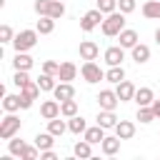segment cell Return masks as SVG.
Listing matches in <instances>:
<instances>
[{
    "instance_id": "b9f144b4",
    "label": "cell",
    "mask_w": 160,
    "mask_h": 160,
    "mask_svg": "<svg viewBox=\"0 0 160 160\" xmlns=\"http://www.w3.org/2000/svg\"><path fill=\"white\" fill-rule=\"evenodd\" d=\"M40 160H58V155H55L52 148L50 150H40Z\"/></svg>"
},
{
    "instance_id": "60d3db41",
    "label": "cell",
    "mask_w": 160,
    "mask_h": 160,
    "mask_svg": "<svg viewBox=\"0 0 160 160\" xmlns=\"http://www.w3.org/2000/svg\"><path fill=\"white\" fill-rule=\"evenodd\" d=\"M12 38H15L12 28H10V25H0V40H2V42H12Z\"/></svg>"
},
{
    "instance_id": "8d00e7d4",
    "label": "cell",
    "mask_w": 160,
    "mask_h": 160,
    "mask_svg": "<svg viewBox=\"0 0 160 160\" xmlns=\"http://www.w3.org/2000/svg\"><path fill=\"white\" fill-rule=\"evenodd\" d=\"M135 8H138V0H118V10L125 15H130Z\"/></svg>"
},
{
    "instance_id": "d6a6232c",
    "label": "cell",
    "mask_w": 160,
    "mask_h": 160,
    "mask_svg": "<svg viewBox=\"0 0 160 160\" xmlns=\"http://www.w3.org/2000/svg\"><path fill=\"white\" fill-rule=\"evenodd\" d=\"M135 118H138V120H140L142 125H148V122H152V120H158L150 105H142V108H138V115H135Z\"/></svg>"
},
{
    "instance_id": "ba28073f",
    "label": "cell",
    "mask_w": 160,
    "mask_h": 160,
    "mask_svg": "<svg viewBox=\"0 0 160 160\" xmlns=\"http://www.w3.org/2000/svg\"><path fill=\"white\" fill-rule=\"evenodd\" d=\"M102 58H105L108 65H122V60H125V48H122V45H112V48L105 50Z\"/></svg>"
},
{
    "instance_id": "52a82bcc",
    "label": "cell",
    "mask_w": 160,
    "mask_h": 160,
    "mask_svg": "<svg viewBox=\"0 0 160 160\" xmlns=\"http://www.w3.org/2000/svg\"><path fill=\"white\" fill-rule=\"evenodd\" d=\"M78 52H80V58H82V60H98L100 48H98V42H92V40H82V42H80V48H78Z\"/></svg>"
},
{
    "instance_id": "d590c367",
    "label": "cell",
    "mask_w": 160,
    "mask_h": 160,
    "mask_svg": "<svg viewBox=\"0 0 160 160\" xmlns=\"http://www.w3.org/2000/svg\"><path fill=\"white\" fill-rule=\"evenodd\" d=\"M12 82H15L18 88H25V85L30 82V75H28V70H15V75H12Z\"/></svg>"
},
{
    "instance_id": "d6986e66",
    "label": "cell",
    "mask_w": 160,
    "mask_h": 160,
    "mask_svg": "<svg viewBox=\"0 0 160 160\" xmlns=\"http://www.w3.org/2000/svg\"><path fill=\"white\" fill-rule=\"evenodd\" d=\"M130 58H132L138 65H142V62H148V60H150V48H148V45H142V42H138V45L130 50Z\"/></svg>"
},
{
    "instance_id": "6da1fadb",
    "label": "cell",
    "mask_w": 160,
    "mask_h": 160,
    "mask_svg": "<svg viewBox=\"0 0 160 160\" xmlns=\"http://www.w3.org/2000/svg\"><path fill=\"white\" fill-rule=\"evenodd\" d=\"M100 30H102V35H108V38H118V35L125 30V12L115 10V12L105 15V20H102Z\"/></svg>"
},
{
    "instance_id": "8992f818",
    "label": "cell",
    "mask_w": 160,
    "mask_h": 160,
    "mask_svg": "<svg viewBox=\"0 0 160 160\" xmlns=\"http://www.w3.org/2000/svg\"><path fill=\"white\" fill-rule=\"evenodd\" d=\"M98 102H100V110H115L120 105V98H118L115 90H100Z\"/></svg>"
},
{
    "instance_id": "3957f363",
    "label": "cell",
    "mask_w": 160,
    "mask_h": 160,
    "mask_svg": "<svg viewBox=\"0 0 160 160\" xmlns=\"http://www.w3.org/2000/svg\"><path fill=\"white\" fill-rule=\"evenodd\" d=\"M20 132V118L15 112H8L2 120H0V140H10Z\"/></svg>"
},
{
    "instance_id": "4dcf8cb0",
    "label": "cell",
    "mask_w": 160,
    "mask_h": 160,
    "mask_svg": "<svg viewBox=\"0 0 160 160\" xmlns=\"http://www.w3.org/2000/svg\"><path fill=\"white\" fill-rule=\"evenodd\" d=\"M20 95H25L28 100H38V95H40V85H38V80H30L25 88H20Z\"/></svg>"
},
{
    "instance_id": "603a6c76",
    "label": "cell",
    "mask_w": 160,
    "mask_h": 160,
    "mask_svg": "<svg viewBox=\"0 0 160 160\" xmlns=\"http://www.w3.org/2000/svg\"><path fill=\"white\" fill-rule=\"evenodd\" d=\"M35 30H38L40 35H50V32L55 30V18H50V15H40V20L35 22Z\"/></svg>"
},
{
    "instance_id": "277c9868",
    "label": "cell",
    "mask_w": 160,
    "mask_h": 160,
    "mask_svg": "<svg viewBox=\"0 0 160 160\" xmlns=\"http://www.w3.org/2000/svg\"><path fill=\"white\" fill-rule=\"evenodd\" d=\"M80 75H82V80H85V82H90V85H95V82L105 80V72H102V68H100L95 60H85V62H82V68H80Z\"/></svg>"
},
{
    "instance_id": "ee69618b",
    "label": "cell",
    "mask_w": 160,
    "mask_h": 160,
    "mask_svg": "<svg viewBox=\"0 0 160 160\" xmlns=\"http://www.w3.org/2000/svg\"><path fill=\"white\" fill-rule=\"evenodd\" d=\"M152 112H155V118H160V100H152Z\"/></svg>"
},
{
    "instance_id": "f546056e",
    "label": "cell",
    "mask_w": 160,
    "mask_h": 160,
    "mask_svg": "<svg viewBox=\"0 0 160 160\" xmlns=\"http://www.w3.org/2000/svg\"><path fill=\"white\" fill-rule=\"evenodd\" d=\"M48 130H50V132H52L55 138H60V135H62V132L68 130V122H65V120H60V115H58V118L48 120Z\"/></svg>"
},
{
    "instance_id": "4fadbf2b",
    "label": "cell",
    "mask_w": 160,
    "mask_h": 160,
    "mask_svg": "<svg viewBox=\"0 0 160 160\" xmlns=\"http://www.w3.org/2000/svg\"><path fill=\"white\" fill-rule=\"evenodd\" d=\"M112 130H115V135H118L120 140H130V138L135 135V122H130V120H118V125H115Z\"/></svg>"
},
{
    "instance_id": "9a60e30c",
    "label": "cell",
    "mask_w": 160,
    "mask_h": 160,
    "mask_svg": "<svg viewBox=\"0 0 160 160\" xmlns=\"http://www.w3.org/2000/svg\"><path fill=\"white\" fill-rule=\"evenodd\" d=\"M82 138H85L88 142H92V145H100V142L105 140V128H102V125H92V128H88V130L82 132Z\"/></svg>"
},
{
    "instance_id": "ab89813d",
    "label": "cell",
    "mask_w": 160,
    "mask_h": 160,
    "mask_svg": "<svg viewBox=\"0 0 160 160\" xmlns=\"http://www.w3.org/2000/svg\"><path fill=\"white\" fill-rule=\"evenodd\" d=\"M35 158H40V148L38 145H28L22 150V160H35Z\"/></svg>"
},
{
    "instance_id": "f1b7e54d",
    "label": "cell",
    "mask_w": 160,
    "mask_h": 160,
    "mask_svg": "<svg viewBox=\"0 0 160 160\" xmlns=\"http://www.w3.org/2000/svg\"><path fill=\"white\" fill-rule=\"evenodd\" d=\"M60 115H62V118H72V115H78V100H75V98L62 100V102H60Z\"/></svg>"
},
{
    "instance_id": "1f68e13d",
    "label": "cell",
    "mask_w": 160,
    "mask_h": 160,
    "mask_svg": "<svg viewBox=\"0 0 160 160\" xmlns=\"http://www.w3.org/2000/svg\"><path fill=\"white\" fill-rule=\"evenodd\" d=\"M28 145H25V140H20V138H10L8 140V152H12L15 158H22V150H25Z\"/></svg>"
},
{
    "instance_id": "9c48e42d",
    "label": "cell",
    "mask_w": 160,
    "mask_h": 160,
    "mask_svg": "<svg viewBox=\"0 0 160 160\" xmlns=\"http://www.w3.org/2000/svg\"><path fill=\"white\" fill-rule=\"evenodd\" d=\"M135 85L130 82V80H122V82H118L115 85V92H118V98H120V102H128V100H132L135 98Z\"/></svg>"
},
{
    "instance_id": "30bf717a",
    "label": "cell",
    "mask_w": 160,
    "mask_h": 160,
    "mask_svg": "<svg viewBox=\"0 0 160 160\" xmlns=\"http://www.w3.org/2000/svg\"><path fill=\"white\" fill-rule=\"evenodd\" d=\"M52 98H55V100H60V102H62V100L75 98V88H72V82H62V80H60V82L55 85V90H52Z\"/></svg>"
},
{
    "instance_id": "836d02e7",
    "label": "cell",
    "mask_w": 160,
    "mask_h": 160,
    "mask_svg": "<svg viewBox=\"0 0 160 160\" xmlns=\"http://www.w3.org/2000/svg\"><path fill=\"white\" fill-rule=\"evenodd\" d=\"M95 8H98V10H102L105 15H110V12H115V10H118V0H95Z\"/></svg>"
},
{
    "instance_id": "484cf974",
    "label": "cell",
    "mask_w": 160,
    "mask_h": 160,
    "mask_svg": "<svg viewBox=\"0 0 160 160\" xmlns=\"http://www.w3.org/2000/svg\"><path fill=\"white\" fill-rule=\"evenodd\" d=\"M35 145L40 148V150H50L52 145H55V135L48 130V132H38L35 135Z\"/></svg>"
},
{
    "instance_id": "5bb4252c",
    "label": "cell",
    "mask_w": 160,
    "mask_h": 160,
    "mask_svg": "<svg viewBox=\"0 0 160 160\" xmlns=\"http://www.w3.org/2000/svg\"><path fill=\"white\" fill-rule=\"evenodd\" d=\"M40 115H42L45 120L58 118V115H60V100H45V102L40 105Z\"/></svg>"
},
{
    "instance_id": "4316f807",
    "label": "cell",
    "mask_w": 160,
    "mask_h": 160,
    "mask_svg": "<svg viewBox=\"0 0 160 160\" xmlns=\"http://www.w3.org/2000/svg\"><path fill=\"white\" fill-rule=\"evenodd\" d=\"M12 68H15V70H30V68H32V58H30L28 52H15Z\"/></svg>"
},
{
    "instance_id": "8fae6325",
    "label": "cell",
    "mask_w": 160,
    "mask_h": 160,
    "mask_svg": "<svg viewBox=\"0 0 160 160\" xmlns=\"http://www.w3.org/2000/svg\"><path fill=\"white\" fill-rule=\"evenodd\" d=\"M120 138L118 135H105V140L100 142V150H102V155H118L120 152Z\"/></svg>"
},
{
    "instance_id": "2e32d148",
    "label": "cell",
    "mask_w": 160,
    "mask_h": 160,
    "mask_svg": "<svg viewBox=\"0 0 160 160\" xmlns=\"http://www.w3.org/2000/svg\"><path fill=\"white\" fill-rule=\"evenodd\" d=\"M132 100L138 102V108H142V105H152V100H155V92H152V88H138Z\"/></svg>"
},
{
    "instance_id": "ffe728a7",
    "label": "cell",
    "mask_w": 160,
    "mask_h": 160,
    "mask_svg": "<svg viewBox=\"0 0 160 160\" xmlns=\"http://www.w3.org/2000/svg\"><path fill=\"white\" fill-rule=\"evenodd\" d=\"M95 120H98V125H102L105 130H110V128H115V125H118V118H115V110H100Z\"/></svg>"
},
{
    "instance_id": "7a4b0ae2",
    "label": "cell",
    "mask_w": 160,
    "mask_h": 160,
    "mask_svg": "<svg viewBox=\"0 0 160 160\" xmlns=\"http://www.w3.org/2000/svg\"><path fill=\"white\" fill-rule=\"evenodd\" d=\"M38 30H20L15 38H12V48H15V52H28L30 48H35L38 45Z\"/></svg>"
},
{
    "instance_id": "e0dca14e",
    "label": "cell",
    "mask_w": 160,
    "mask_h": 160,
    "mask_svg": "<svg viewBox=\"0 0 160 160\" xmlns=\"http://www.w3.org/2000/svg\"><path fill=\"white\" fill-rule=\"evenodd\" d=\"M72 155H75V158H82V160L92 158V142H88L85 138H82V140H78V142L72 145Z\"/></svg>"
},
{
    "instance_id": "e575fe53",
    "label": "cell",
    "mask_w": 160,
    "mask_h": 160,
    "mask_svg": "<svg viewBox=\"0 0 160 160\" xmlns=\"http://www.w3.org/2000/svg\"><path fill=\"white\" fill-rule=\"evenodd\" d=\"M62 15H65V5H62V0H52V2H50V18L60 20Z\"/></svg>"
},
{
    "instance_id": "d4e9b609",
    "label": "cell",
    "mask_w": 160,
    "mask_h": 160,
    "mask_svg": "<svg viewBox=\"0 0 160 160\" xmlns=\"http://www.w3.org/2000/svg\"><path fill=\"white\" fill-rule=\"evenodd\" d=\"M2 110H5V112H18V110H22V105H20V92H18V95H2Z\"/></svg>"
},
{
    "instance_id": "7402d4cb",
    "label": "cell",
    "mask_w": 160,
    "mask_h": 160,
    "mask_svg": "<svg viewBox=\"0 0 160 160\" xmlns=\"http://www.w3.org/2000/svg\"><path fill=\"white\" fill-rule=\"evenodd\" d=\"M142 15L148 20H160V0H145L142 2Z\"/></svg>"
},
{
    "instance_id": "7c38bea8",
    "label": "cell",
    "mask_w": 160,
    "mask_h": 160,
    "mask_svg": "<svg viewBox=\"0 0 160 160\" xmlns=\"http://www.w3.org/2000/svg\"><path fill=\"white\" fill-rule=\"evenodd\" d=\"M75 75H78V65H75V62H70V60H62V62H60L58 80H62V82H70V80H75Z\"/></svg>"
},
{
    "instance_id": "f35d334b",
    "label": "cell",
    "mask_w": 160,
    "mask_h": 160,
    "mask_svg": "<svg viewBox=\"0 0 160 160\" xmlns=\"http://www.w3.org/2000/svg\"><path fill=\"white\" fill-rule=\"evenodd\" d=\"M50 2H52V0H35L32 8H35L38 15H50Z\"/></svg>"
},
{
    "instance_id": "ac0fdd59",
    "label": "cell",
    "mask_w": 160,
    "mask_h": 160,
    "mask_svg": "<svg viewBox=\"0 0 160 160\" xmlns=\"http://www.w3.org/2000/svg\"><path fill=\"white\" fill-rule=\"evenodd\" d=\"M118 40H120V45H122L125 50H132V48L138 45V32H135V30H130V28H125V30L118 35Z\"/></svg>"
},
{
    "instance_id": "74e56055",
    "label": "cell",
    "mask_w": 160,
    "mask_h": 160,
    "mask_svg": "<svg viewBox=\"0 0 160 160\" xmlns=\"http://www.w3.org/2000/svg\"><path fill=\"white\" fill-rule=\"evenodd\" d=\"M42 72L58 78V72H60V62H55V60H45V62H42Z\"/></svg>"
},
{
    "instance_id": "83f0119b",
    "label": "cell",
    "mask_w": 160,
    "mask_h": 160,
    "mask_svg": "<svg viewBox=\"0 0 160 160\" xmlns=\"http://www.w3.org/2000/svg\"><path fill=\"white\" fill-rule=\"evenodd\" d=\"M58 78L55 75H48V72H40V78H38V85H40V90H45V92H52L55 90V82Z\"/></svg>"
},
{
    "instance_id": "7bdbcfd3",
    "label": "cell",
    "mask_w": 160,
    "mask_h": 160,
    "mask_svg": "<svg viewBox=\"0 0 160 160\" xmlns=\"http://www.w3.org/2000/svg\"><path fill=\"white\" fill-rule=\"evenodd\" d=\"M20 105H22V110H28V108L32 105V100H28L25 95H20Z\"/></svg>"
},
{
    "instance_id": "f6af8a7d",
    "label": "cell",
    "mask_w": 160,
    "mask_h": 160,
    "mask_svg": "<svg viewBox=\"0 0 160 160\" xmlns=\"http://www.w3.org/2000/svg\"><path fill=\"white\" fill-rule=\"evenodd\" d=\"M155 42H158V45H160V28H158V30H155Z\"/></svg>"
},
{
    "instance_id": "44dd1931",
    "label": "cell",
    "mask_w": 160,
    "mask_h": 160,
    "mask_svg": "<svg viewBox=\"0 0 160 160\" xmlns=\"http://www.w3.org/2000/svg\"><path fill=\"white\" fill-rule=\"evenodd\" d=\"M68 130H70L72 135H82V132L88 130L85 118H82V115H72V118H68Z\"/></svg>"
},
{
    "instance_id": "cb8c5ba5",
    "label": "cell",
    "mask_w": 160,
    "mask_h": 160,
    "mask_svg": "<svg viewBox=\"0 0 160 160\" xmlns=\"http://www.w3.org/2000/svg\"><path fill=\"white\" fill-rule=\"evenodd\" d=\"M105 80L112 82V85L122 82V80H125V70H122V65H110V68L105 70Z\"/></svg>"
},
{
    "instance_id": "5b68a950",
    "label": "cell",
    "mask_w": 160,
    "mask_h": 160,
    "mask_svg": "<svg viewBox=\"0 0 160 160\" xmlns=\"http://www.w3.org/2000/svg\"><path fill=\"white\" fill-rule=\"evenodd\" d=\"M102 20H105V12L98 10V8H92V10H88V12L80 18V30H82V32H90V30L100 28Z\"/></svg>"
}]
</instances>
